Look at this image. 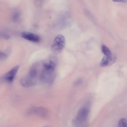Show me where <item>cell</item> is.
I'll use <instances>...</instances> for the list:
<instances>
[{"mask_svg": "<svg viewBox=\"0 0 127 127\" xmlns=\"http://www.w3.org/2000/svg\"><path fill=\"white\" fill-rule=\"evenodd\" d=\"M89 113V110L87 108L84 107L80 109L73 121V125L76 126L82 125L87 120Z\"/></svg>", "mask_w": 127, "mask_h": 127, "instance_id": "cell-1", "label": "cell"}, {"mask_svg": "<svg viewBox=\"0 0 127 127\" xmlns=\"http://www.w3.org/2000/svg\"><path fill=\"white\" fill-rule=\"evenodd\" d=\"M65 43L64 37L62 34H59L55 38L52 44V50L56 53L61 52L64 49Z\"/></svg>", "mask_w": 127, "mask_h": 127, "instance_id": "cell-2", "label": "cell"}, {"mask_svg": "<svg viewBox=\"0 0 127 127\" xmlns=\"http://www.w3.org/2000/svg\"><path fill=\"white\" fill-rule=\"evenodd\" d=\"M19 68L18 66L14 67L7 72L3 77L2 79L1 80L8 83L12 82L18 72Z\"/></svg>", "mask_w": 127, "mask_h": 127, "instance_id": "cell-3", "label": "cell"}, {"mask_svg": "<svg viewBox=\"0 0 127 127\" xmlns=\"http://www.w3.org/2000/svg\"><path fill=\"white\" fill-rule=\"evenodd\" d=\"M21 36L28 41L34 42H38L40 40V37L38 35L30 32H23L21 34Z\"/></svg>", "mask_w": 127, "mask_h": 127, "instance_id": "cell-4", "label": "cell"}, {"mask_svg": "<svg viewBox=\"0 0 127 127\" xmlns=\"http://www.w3.org/2000/svg\"><path fill=\"white\" fill-rule=\"evenodd\" d=\"M116 60L115 56L111 53L109 55L105 56L101 62L100 66L101 67L109 66L113 64Z\"/></svg>", "mask_w": 127, "mask_h": 127, "instance_id": "cell-5", "label": "cell"}, {"mask_svg": "<svg viewBox=\"0 0 127 127\" xmlns=\"http://www.w3.org/2000/svg\"><path fill=\"white\" fill-rule=\"evenodd\" d=\"M21 85L24 87H31L35 85L36 83L29 78L27 77L22 79L20 81Z\"/></svg>", "mask_w": 127, "mask_h": 127, "instance_id": "cell-6", "label": "cell"}, {"mask_svg": "<svg viewBox=\"0 0 127 127\" xmlns=\"http://www.w3.org/2000/svg\"><path fill=\"white\" fill-rule=\"evenodd\" d=\"M55 64L52 61L48 63H45L43 64L44 71L47 72L52 73L55 69Z\"/></svg>", "mask_w": 127, "mask_h": 127, "instance_id": "cell-7", "label": "cell"}, {"mask_svg": "<svg viewBox=\"0 0 127 127\" xmlns=\"http://www.w3.org/2000/svg\"><path fill=\"white\" fill-rule=\"evenodd\" d=\"M31 112L32 113L37 114L42 116H45L46 112L45 109L42 107H38L32 108Z\"/></svg>", "mask_w": 127, "mask_h": 127, "instance_id": "cell-8", "label": "cell"}, {"mask_svg": "<svg viewBox=\"0 0 127 127\" xmlns=\"http://www.w3.org/2000/svg\"><path fill=\"white\" fill-rule=\"evenodd\" d=\"M36 70L35 68H32L30 70L27 77L29 79L36 82V81L34 80L36 77Z\"/></svg>", "mask_w": 127, "mask_h": 127, "instance_id": "cell-9", "label": "cell"}, {"mask_svg": "<svg viewBox=\"0 0 127 127\" xmlns=\"http://www.w3.org/2000/svg\"><path fill=\"white\" fill-rule=\"evenodd\" d=\"M101 49L102 52L105 56L109 55L111 54L109 49L105 45H102Z\"/></svg>", "mask_w": 127, "mask_h": 127, "instance_id": "cell-10", "label": "cell"}, {"mask_svg": "<svg viewBox=\"0 0 127 127\" xmlns=\"http://www.w3.org/2000/svg\"><path fill=\"white\" fill-rule=\"evenodd\" d=\"M118 126L119 127H127V120L124 118L121 119L119 121Z\"/></svg>", "mask_w": 127, "mask_h": 127, "instance_id": "cell-11", "label": "cell"}, {"mask_svg": "<svg viewBox=\"0 0 127 127\" xmlns=\"http://www.w3.org/2000/svg\"><path fill=\"white\" fill-rule=\"evenodd\" d=\"M7 54L2 52L0 51V60H4L6 59L7 57Z\"/></svg>", "mask_w": 127, "mask_h": 127, "instance_id": "cell-12", "label": "cell"}, {"mask_svg": "<svg viewBox=\"0 0 127 127\" xmlns=\"http://www.w3.org/2000/svg\"><path fill=\"white\" fill-rule=\"evenodd\" d=\"M0 37L2 38L5 39H8L10 38V36L5 33L0 32Z\"/></svg>", "mask_w": 127, "mask_h": 127, "instance_id": "cell-13", "label": "cell"}, {"mask_svg": "<svg viewBox=\"0 0 127 127\" xmlns=\"http://www.w3.org/2000/svg\"><path fill=\"white\" fill-rule=\"evenodd\" d=\"M82 80L81 79H78L75 81L73 83V85L75 87H77L80 85L82 83Z\"/></svg>", "mask_w": 127, "mask_h": 127, "instance_id": "cell-14", "label": "cell"}, {"mask_svg": "<svg viewBox=\"0 0 127 127\" xmlns=\"http://www.w3.org/2000/svg\"><path fill=\"white\" fill-rule=\"evenodd\" d=\"M115 2H122L123 3L127 2V0H112Z\"/></svg>", "mask_w": 127, "mask_h": 127, "instance_id": "cell-15", "label": "cell"}]
</instances>
